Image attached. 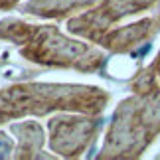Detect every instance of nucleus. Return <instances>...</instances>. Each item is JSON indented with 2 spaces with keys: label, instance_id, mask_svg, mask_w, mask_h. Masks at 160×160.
Listing matches in <instances>:
<instances>
[{
  "label": "nucleus",
  "instance_id": "nucleus-4",
  "mask_svg": "<svg viewBox=\"0 0 160 160\" xmlns=\"http://www.w3.org/2000/svg\"><path fill=\"white\" fill-rule=\"evenodd\" d=\"M154 2L156 0H103L93 12L71 20L69 30L75 34L97 40L115 20L128 14H137V12L152 6Z\"/></svg>",
  "mask_w": 160,
  "mask_h": 160
},
{
  "label": "nucleus",
  "instance_id": "nucleus-10",
  "mask_svg": "<svg viewBox=\"0 0 160 160\" xmlns=\"http://www.w3.org/2000/svg\"><path fill=\"white\" fill-rule=\"evenodd\" d=\"M16 0H0V8H10Z\"/></svg>",
  "mask_w": 160,
  "mask_h": 160
},
{
  "label": "nucleus",
  "instance_id": "nucleus-1",
  "mask_svg": "<svg viewBox=\"0 0 160 160\" xmlns=\"http://www.w3.org/2000/svg\"><path fill=\"white\" fill-rule=\"evenodd\" d=\"M137 97L121 103L107 134L103 158L138 156L160 131V87L146 71L137 83Z\"/></svg>",
  "mask_w": 160,
  "mask_h": 160
},
{
  "label": "nucleus",
  "instance_id": "nucleus-5",
  "mask_svg": "<svg viewBox=\"0 0 160 160\" xmlns=\"http://www.w3.org/2000/svg\"><path fill=\"white\" fill-rule=\"evenodd\" d=\"M99 127V121L75 119V117H55L50 121L52 150L63 156H77L87 148L89 140Z\"/></svg>",
  "mask_w": 160,
  "mask_h": 160
},
{
  "label": "nucleus",
  "instance_id": "nucleus-3",
  "mask_svg": "<svg viewBox=\"0 0 160 160\" xmlns=\"http://www.w3.org/2000/svg\"><path fill=\"white\" fill-rule=\"evenodd\" d=\"M107 93L97 87L77 85H14L0 89V122L28 113H50L55 109H71L83 113H99L107 103Z\"/></svg>",
  "mask_w": 160,
  "mask_h": 160
},
{
  "label": "nucleus",
  "instance_id": "nucleus-9",
  "mask_svg": "<svg viewBox=\"0 0 160 160\" xmlns=\"http://www.w3.org/2000/svg\"><path fill=\"white\" fill-rule=\"evenodd\" d=\"M150 71L154 73V75H158V77H160V55H158V59L154 61V63H152V67H150Z\"/></svg>",
  "mask_w": 160,
  "mask_h": 160
},
{
  "label": "nucleus",
  "instance_id": "nucleus-8",
  "mask_svg": "<svg viewBox=\"0 0 160 160\" xmlns=\"http://www.w3.org/2000/svg\"><path fill=\"white\" fill-rule=\"evenodd\" d=\"M12 131L20 134V146H18V158H36L42 146V128L36 122H22L14 125Z\"/></svg>",
  "mask_w": 160,
  "mask_h": 160
},
{
  "label": "nucleus",
  "instance_id": "nucleus-2",
  "mask_svg": "<svg viewBox=\"0 0 160 160\" xmlns=\"http://www.w3.org/2000/svg\"><path fill=\"white\" fill-rule=\"evenodd\" d=\"M0 38L20 44V53L36 63L75 67L81 71H95L103 63V55L99 52L67 40L53 26H32L18 20H4L0 24Z\"/></svg>",
  "mask_w": 160,
  "mask_h": 160
},
{
  "label": "nucleus",
  "instance_id": "nucleus-7",
  "mask_svg": "<svg viewBox=\"0 0 160 160\" xmlns=\"http://www.w3.org/2000/svg\"><path fill=\"white\" fill-rule=\"evenodd\" d=\"M95 0H30L26 12L48 18H63L75 10H83L91 6Z\"/></svg>",
  "mask_w": 160,
  "mask_h": 160
},
{
  "label": "nucleus",
  "instance_id": "nucleus-6",
  "mask_svg": "<svg viewBox=\"0 0 160 160\" xmlns=\"http://www.w3.org/2000/svg\"><path fill=\"white\" fill-rule=\"evenodd\" d=\"M158 30H160V14L138 24H132V26L115 30V32L109 34H101L97 40H99V44H103L113 52H128L132 48H137L138 44L150 40Z\"/></svg>",
  "mask_w": 160,
  "mask_h": 160
}]
</instances>
